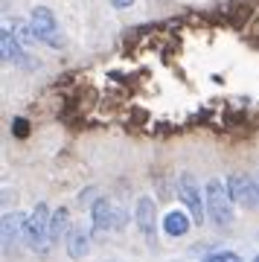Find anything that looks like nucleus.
<instances>
[{
  "label": "nucleus",
  "mask_w": 259,
  "mask_h": 262,
  "mask_svg": "<svg viewBox=\"0 0 259 262\" xmlns=\"http://www.w3.org/2000/svg\"><path fill=\"white\" fill-rule=\"evenodd\" d=\"M204 201H207V215H210V222H213L215 227H230L233 225V207H236V201H233L230 189H227L224 181H219V178L207 181Z\"/></svg>",
  "instance_id": "f257e3e1"
},
{
  "label": "nucleus",
  "mask_w": 259,
  "mask_h": 262,
  "mask_svg": "<svg viewBox=\"0 0 259 262\" xmlns=\"http://www.w3.org/2000/svg\"><path fill=\"white\" fill-rule=\"evenodd\" d=\"M50 215H53V210L44 201L35 204V210L27 215V245L38 253H47L53 248V239H50Z\"/></svg>",
  "instance_id": "f03ea898"
},
{
  "label": "nucleus",
  "mask_w": 259,
  "mask_h": 262,
  "mask_svg": "<svg viewBox=\"0 0 259 262\" xmlns=\"http://www.w3.org/2000/svg\"><path fill=\"white\" fill-rule=\"evenodd\" d=\"M29 27L35 32L38 44H47V47H61L64 41L58 35V20L53 15V9H47V6H35V9L29 12Z\"/></svg>",
  "instance_id": "7ed1b4c3"
},
{
  "label": "nucleus",
  "mask_w": 259,
  "mask_h": 262,
  "mask_svg": "<svg viewBox=\"0 0 259 262\" xmlns=\"http://www.w3.org/2000/svg\"><path fill=\"white\" fill-rule=\"evenodd\" d=\"M91 222L96 230H122L128 225V213L120 204H111V201L99 198V201L91 204Z\"/></svg>",
  "instance_id": "20e7f679"
},
{
  "label": "nucleus",
  "mask_w": 259,
  "mask_h": 262,
  "mask_svg": "<svg viewBox=\"0 0 259 262\" xmlns=\"http://www.w3.org/2000/svg\"><path fill=\"white\" fill-rule=\"evenodd\" d=\"M178 198H181V204L189 210V215H192L195 225H204V207H207V201L201 198L198 181H195L189 172H184L181 181H178Z\"/></svg>",
  "instance_id": "39448f33"
},
{
  "label": "nucleus",
  "mask_w": 259,
  "mask_h": 262,
  "mask_svg": "<svg viewBox=\"0 0 259 262\" xmlns=\"http://www.w3.org/2000/svg\"><path fill=\"white\" fill-rule=\"evenodd\" d=\"M0 56H3L6 64L24 67V70H32V67H35V61L27 56V50H24V44L18 41V35H15L12 27H3V32H0Z\"/></svg>",
  "instance_id": "423d86ee"
},
{
  "label": "nucleus",
  "mask_w": 259,
  "mask_h": 262,
  "mask_svg": "<svg viewBox=\"0 0 259 262\" xmlns=\"http://www.w3.org/2000/svg\"><path fill=\"white\" fill-rule=\"evenodd\" d=\"M227 189H230L233 201L239 207H248V210H253V207H259V184L256 181H250L248 175H230L227 178Z\"/></svg>",
  "instance_id": "0eeeda50"
},
{
  "label": "nucleus",
  "mask_w": 259,
  "mask_h": 262,
  "mask_svg": "<svg viewBox=\"0 0 259 262\" xmlns=\"http://www.w3.org/2000/svg\"><path fill=\"white\" fill-rule=\"evenodd\" d=\"M0 236H3V251L12 253L20 242H27V215L24 213H6L3 225H0Z\"/></svg>",
  "instance_id": "6e6552de"
},
{
  "label": "nucleus",
  "mask_w": 259,
  "mask_h": 262,
  "mask_svg": "<svg viewBox=\"0 0 259 262\" xmlns=\"http://www.w3.org/2000/svg\"><path fill=\"white\" fill-rule=\"evenodd\" d=\"M134 225L140 227V233L146 236L148 242L155 239V227H158V207L148 195L137 198V204H134Z\"/></svg>",
  "instance_id": "1a4fd4ad"
},
{
  "label": "nucleus",
  "mask_w": 259,
  "mask_h": 262,
  "mask_svg": "<svg viewBox=\"0 0 259 262\" xmlns=\"http://www.w3.org/2000/svg\"><path fill=\"white\" fill-rule=\"evenodd\" d=\"M192 215H189V210H169L166 215H163V230H166V236H186L189 230H192Z\"/></svg>",
  "instance_id": "9d476101"
},
{
  "label": "nucleus",
  "mask_w": 259,
  "mask_h": 262,
  "mask_svg": "<svg viewBox=\"0 0 259 262\" xmlns=\"http://www.w3.org/2000/svg\"><path fill=\"white\" fill-rule=\"evenodd\" d=\"M88 251H91V236H88V230L70 227V233H67V253H70V259H82V256H88Z\"/></svg>",
  "instance_id": "9b49d317"
},
{
  "label": "nucleus",
  "mask_w": 259,
  "mask_h": 262,
  "mask_svg": "<svg viewBox=\"0 0 259 262\" xmlns=\"http://www.w3.org/2000/svg\"><path fill=\"white\" fill-rule=\"evenodd\" d=\"M67 233H70V210L58 207L50 215V239H53V245H58L61 239H67Z\"/></svg>",
  "instance_id": "f8f14e48"
},
{
  "label": "nucleus",
  "mask_w": 259,
  "mask_h": 262,
  "mask_svg": "<svg viewBox=\"0 0 259 262\" xmlns=\"http://www.w3.org/2000/svg\"><path fill=\"white\" fill-rule=\"evenodd\" d=\"M15 35H18L20 44H38V38H35V32H32L29 24H18V27H15Z\"/></svg>",
  "instance_id": "ddd939ff"
},
{
  "label": "nucleus",
  "mask_w": 259,
  "mask_h": 262,
  "mask_svg": "<svg viewBox=\"0 0 259 262\" xmlns=\"http://www.w3.org/2000/svg\"><path fill=\"white\" fill-rule=\"evenodd\" d=\"M201 262H242V259L230 251H213V253H207Z\"/></svg>",
  "instance_id": "4468645a"
},
{
  "label": "nucleus",
  "mask_w": 259,
  "mask_h": 262,
  "mask_svg": "<svg viewBox=\"0 0 259 262\" xmlns=\"http://www.w3.org/2000/svg\"><path fill=\"white\" fill-rule=\"evenodd\" d=\"M12 131H15V137H29V122L24 120V117H15V122H12Z\"/></svg>",
  "instance_id": "2eb2a0df"
},
{
  "label": "nucleus",
  "mask_w": 259,
  "mask_h": 262,
  "mask_svg": "<svg viewBox=\"0 0 259 262\" xmlns=\"http://www.w3.org/2000/svg\"><path fill=\"white\" fill-rule=\"evenodd\" d=\"M114 6H117V9H128L131 3H134V0H111Z\"/></svg>",
  "instance_id": "dca6fc26"
},
{
  "label": "nucleus",
  "mask_w": 259,
  "mask_h": 262,
  "mask_svg": "<svg viewBox=\"0 0 259 262\" xmlns=\"http://www.w3.org/2000/svg\"><path fill=\"white\" fill-rule=\"evenodd\" d=\"M253 262H259V253H256V256H253Z\"/></svg>",
  "instance_id": "f3484780"
},
{
  "label": "nucleus",
  "mask_w": 259,
  "mask_h": 262,
  "mask_svg": "<svg viewBox=\"0 0 259 262\" xmlns=\"http://www.w3.org/2000/svg\"><path fill=\"white\" fill-rule=\"evenodd\" d=\"M256 184H259V181H256Z\"/></svg>",
  "instance_id": "a211bd4d"
}]
</instances>
